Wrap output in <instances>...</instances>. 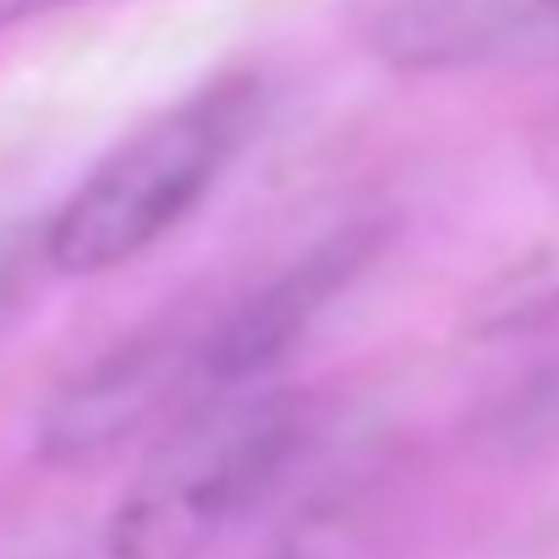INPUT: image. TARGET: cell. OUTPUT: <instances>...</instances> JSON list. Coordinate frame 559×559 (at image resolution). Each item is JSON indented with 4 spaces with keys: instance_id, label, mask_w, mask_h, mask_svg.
<instances>
[{
    "instance_id": "9",
    "label": "cell",
    "mask_w": 559,
    "mask_h": 559,
    "mask_svg": "<svg viewBox=\"0 0 559 559\" xmlns=\"http://www.w3.org/2000/svg\"><path fill=\"white\" fill-rule=\"evenodd\" d=\"M61 7H78V0H0V34H12V28H23L34 17H50Z\"/></svg>"
},
{
    "instance_id": "5",
    "label": "cell",
    "mask_w": 559,
    "mask_h": 559,
    "mask_svg": "<svg viewBox=\"0 0 559 559\" xmlns=\"http://www.w3.org/2000/svg\"><path fill=\"white\" fill-rule=\"evenodd\" d=\"M368 39L401 72L559 56V0H384Z\"/></svg>"
},
{
    "instance_id": "2",
    "label": "cell",
    "mask_w": 559,
    "mask_h": 559,
    "mask_svg": "<svg viewBox=\"0 0 559 559\" xmlns=\"http://www.w3.org/2000/svg\"><path fill=\"white\" fill-rule=\"evenodd\" d=\"M263 110L258 78H219L138 127L50 214L39 247L56 274H105L176 230L225 176Z\"/></svg>"
},
{
    "instance_id": "1",
    "label": "cell",
    "mask_w": 559,
    "mask_h": 559,
    "mask_svg": "<svg viewBox=\"0 0 559 559\" xmlns=\"http://www.w3.org/2000/svg\"><path fill=\"white\" fill-rule=\"evenodd\" d=\"M313 433L297 390H198L110 515V559H198L230 521L258 510Z\"/></svg>"
},
{
    "instance_id": "10",
    "label": "cell",
    "mask_w": 559,
    "mask_h": 559,
    "mask_svg": "<svg viewBox=\"0 0 559 559\" xmlns=\"http://www.w3.org/2000/svg\"><path fill=\"white\" fill-rule=\"evenodd\" d=\"M263 559H302V554H297V548H269Z\"/></svg>"
},
{
    "instance_id": "6",
    "label": "cell",
    "mask_w": 559,
    "mask_h": 559,
    "mask_svg": "<svg viewBox=\"0 0 559 559\" xmlns=\"http://www.w3.org/2000/svg\"><path fill=\"white\" fill-rule=\"evenodd\" d=\"M488 335H532L559 324V252H532L493 280V292L477 302Z\"/></svg>"
},
{
    "instance_id": "4",
    "label": "cell",
    "mask_w": 559,
    "mask_h": 559,
    "mask_svg": "<svg viewBox=\"0 0 559 559\" xmlns=\"http://www.w3.org/2000/svg\"><path fill=\"white\" fill-rule=\"evenodd\" d=\"M384 241H390V225L384 219H352V225L330 230L324 241H313L302 258H292L286 269L269 280V286H258L252 297H241L203 335L198 390L263 384L269 368L335 308V297H346L357 280L373 269V258L384 252Z\"/></svg>"
},
{
    "instance_id": "3",
    "label": "cell",
    "mask_w": 559,
    "mask_h": 559,
    "mask_svg": "<svg viewBox=\"0 0 559 559\" xmlns=\"http://www.w3.org/2000/svg\"><path fill=\"white\" fill-rule=\"evenodd\" d=\"M203 335L209 330H198L187 313H165L78 368L39 417V461L94 466L132 433L154 428L181 395H198Z\"/></svg>"
},
{
    "instance_id": "8",
    "label": "cell",
    "mask_w": 559,
    "mask_h": 559,
    "mask_svg": "<svg viewBox=\"0 0 559 559\" xmlns=\"http://www.w3.org/2000/svg\"><path fill=\"white\" fill-rule=\"evenodd\" d=\"M45 263V247L23 230H0V324H7L17 308H23V292L34 269Z\"/></svg>"
},
{
    "instance_id": "7",
    "label": "cell",
    "mask_w": 559,
    "mask_h": 559,
    "mask_svg": "<svg viewBox=\"0 0 559 559\" xmlns=\"http://www.w3.org/2000/svg\"><path fill=\"white\" fill-rule=\"evenodd\" d=\"M488 433L504 439V444H543V439L559 433V357L493 406Z\"/></svg>"
}]
</instances>
